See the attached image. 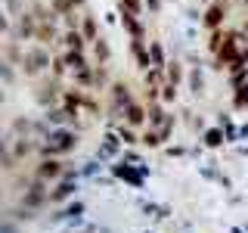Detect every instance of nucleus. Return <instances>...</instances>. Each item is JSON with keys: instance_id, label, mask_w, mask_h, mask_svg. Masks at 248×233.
<instances>
[{"instance_id": "1", "label": "nucleus", "mask_w": 248, "mask_h": 233, "mask_svg": "<svg viewBox=\"0 0 248 233\" xmlns=\"http://www.w3.org/2000/svg\"><path fill=\"white\" fill-rule=\"evenodd\" d=\"M22 62H25V66H22L25 75H37L44 66H50V56H46V50L34 47V50H25V59H22Z\"/></svg>"}, {"instance_id": "2", "label": "nucleus", "mask_w": 248, "mask_h": 233, "mask_svg": "<svg viewBox=\"0 0 248 233\" xmlns=\"http://www.w3.org/2000/svg\"><path fill=\"white\" fill-rule=\"evenodd\" d=\"M223 19H227V0H211L205 16H202V22H205L208 28H220Z\"/></svg>"}, {"instance_id": "3", "label": "nucleus", "mask_w": 248, "mask_h": 233, "mask_svg": "<svg viewBox=\"0 0 248 233\" xmlns=\"http://www.w3.org/2000/svg\"><path fill=\"white\" fill-rule=\"evenodd\" d=\"M68 146H72V134H65V131H59V134H53V143H50V150L62 152V150H68Z\"/></svg>"}, {"instance_id": "4", "label": "nucleus", "mask_w": 248, "mask_h": 233, "mask_svg": "<svg viewBox=\"0 0 248 233\" xmlns=\"http://www.w3.org/2000/svg\"><path fill=\"white\" fill-rule=\"evenodd\" d=\"M134 56H137V62H140V66H149V53H146L143 50V41H134Z\"/></svg>"}, {"instance_id": "5", "label": "nucleus", "mask_w": 248, "mask_h": 233, "mask_svg": "<svg viewBox=\"0 0 248 233\" xmlns=\"http://www.w3.org/2000/svg\"><path fill=\"white\" fill-rule=\"evenodd\" d=\"M65 44L72 47V50H78V53H81V47H84V37L78 34V31H68V34H65Z\"/></svg>"}, {"instance_id": "6", "label": "nucleus", "mask_w": 248, "mask_h": 233, "mask_svg": "<svg viewBox=\"0 0 248 233\" xmlns=\"http://www.w3.org/2000/svg\"><path fill=\"white\" fill-rule=\"evenodd\" d=\"M140 10H143V3H140V0H121V13H134V16H140Z\"/></svg>"}, {"instance_id": "7", "label": "nucleus", "mask_w": 248, "mask_h": 233, "mask_svg": "<svg viewBox=\"0 0 248 233\" xmlns=\"http://www.w3.org/2000/svg\"><path fill=\"white\" fill-rule=\"evenodd\" d=\"M127 121L140 124V121H143V109H140V106H127Z\"/></svg>"}, {"instance_id": "8", "label": "nucleus", "mask_w": 248, "mask_h": 233, "mask_svg": "<svg viewBox=\"0 0 248 233\" xmlns=\"http://www.w3.org/2000/svg\"><path fill=\"white\" fill-rule=\"evenodd\" d=\"M168 81H170V84L180 81V66H177V62H170V68H168Z\"/></svg>"}, {"instance_id": "9", "label": "nucleus", "mask_w": 248, "mask_h": 233, "mask_svg": "<svg viewBox=\"0 0 248 233\" xmlns=\"http://www.w3.org/2000/svg\"><path fill=\"white\" fill-rule=\"evenodd\" d=\"M84 34L90 37V41H96V25H93V19L87 16V22H84Z\"/></svg>"}, {"instance_id": "10", "label": "nucleus", "mask_w": 248, "mask_h": 233, "mask_svg": "<svg viewBox=\"0 0 248 233\" xmlns=\"http://www.w3.org/2000/svg\"><path fill=\"white\" fill-rule=\"evenodd\" d=\"M96 56H99V59H108V47H106V41H96Z\"/></svg>"}, {"instance_id": "11", "label": "nucleus", "mask_w": 248, "mask_h": 233, "mask_svg": "<svg viewBox=\"0 0 248 233\" xmlns=\"http://www.w3.org/2000/svg\"><path fill=\"white\" fill-rule=\"evenodd\" d=\"M56 171H59V168H56V162H46V165L41 168V174H44V177H50V174H56Z\"/></svg>"}, {"instance_id": "12", "label": "nucleus", "mask_w": 248, "mask_h": 233, "mask_svg": "<svg viewBox=\"0 0 248 233\" xmlns=\"http://www.w3.org/2000/svg\"><path fill=\"white\" fill-rule=\"evenodd\" d=\"M149 53H152L155 66H161V47H158V44H152V47H149Z\"/></svg>"}, {"instance_id": "13", "label": "nucleus", "mask_w": 248, "mask_h": 233, "mask_svg": "<svg viewBox=\"0 0 248 233\" xmlns=\"http://www.w3.org/2000/svg\"><path fill=\"white\" fill-rule=\"evenodd\" d=\"M6 3H10V10H13L16 16H19V0H6Z\"/></svg>"}, {"instance_id": "14", "label": "nucleus", "mask_w": 248, "mask_h": 233, "mask_svg": "<svg viewBox=\"0 0 248 233\" xmlns=\"http://www.w3.org/2000/svg\"><path fill=\"white\" fill-rule=\"evenodd\" d=\"M146 3H149V6H152V10H158V0H146Z\"/></svg>"}, {"instance_id": "15", "label": "nucleus", "mask_w": 248, "mask_h": 233, "mask_svg": "<svg viewBox=\"0 0 248 233\" xmlns=\"http://www.w3.org/2000/svg\"><path fill=\"white\" fill-rule=\"evenodd\" d=\"M245 34H248V22H245Z\"/></svg>"}]
</instances>
